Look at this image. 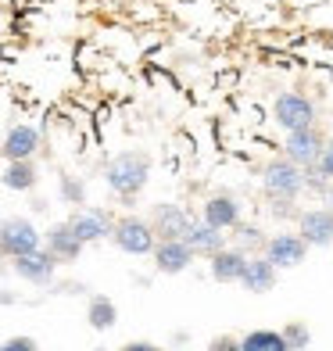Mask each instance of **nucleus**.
<instances>
[{
  "mask_svg": "<svg viewBox=\"0 0 333 351\" xmlns=\"http://www.w3.org/2000/svg\"><path fill=\"white\" fill-rule=\"evenodd\" d=\"M323 147H326V140L319 136V130H315V125L287 133V162H294L297 169H312L315 158L323 154Z\"/></svg>",
  "mask_w": 333,
  "mask_h": 351,
  "instance_id": "6",
  "label": "nucleus"
},
{
  "mask_svg": "<svg viewBox=\"0 0 333 351\" xmlns=\"http://www.w3.org/2000/svg\"><path fill=\"white\" fill-rule=\"evenodd\" d=\"M54 269H58V258L51 251H33V254H22V258H14V273H18L25 283L33 287H47L54 280Z\"/></svg>",
  "mask_w": 333,
  "mask_h": 351,
  "instance_id": "8",
  "label": "nucleus"
},
{
  "mask_svg": "<svg viewBox=\"0 0 333 351\" xmlns=\"http://www.w3.org/2000/svg\"><path fill=\"white\" fill-rule=\"evenodd\" d=\"M119 351H165V348H158V344H151V341H133V344H125V348H119Z\"/></svg>",
  "mask_w": 333,
  "mask_h": 351,
  "instance_id": "27",
  "label": "nucleus"
},
{
  "mask_svg": "<svg viewBox=\"0 0 333 351\" xmlns=\"http://www.w3.org/2000/svg\"><path fill=\"white\" fill-rule=\"evenodd\" d=\"M0 351H40V348H36L33 337H11V341L0 344Z\"/></svg>",
  "mask_w": 333,
  "mask_h": 351,
  "instance_id": "25",
  "label": "nucleus"
},
{
  "mask_svg": "<svg viewBox=\"0 0 333 351\" xmlns=\"http://www.w3.org/2000/svg\"><path fill=\"white\" fill-rule=\"evenodd\" d=\"M301 186H305V169H297L294 162H287V158L269 162V169H265V190L273 197L291 201V197L301 194Z\"/></svg>",
  "mask_w": 333,
  "mask_h": 351,
  "instance_id": "5",
  "label": "nucleus"
},
{
  "mask_svg": "<svg viewBox=\"0 0 333 351\" xmlns=\"http://www.w3.org/2000/svg\"><path fill=\"white\" fill-rule=\"evenodd\" d=\"M241 351H287V344L276 330H255L241 341Z\"/></svg>",
  "mask_w": 333,
  "mask_h": 351,
  "instance_id": "21",
  "label": "nucleus"
},
{
  "mask_svg": "<svg viewBox=\"0 0 333 351\" xmlns=\"http://www.w3.org/2000/svg\"><path fill=\"white\" fill-rule=\"evenodd\" d=\"M40 241H43L40 230L22 215H11L0 222V254H8V258H22V254L40 251Z\"/></svg>",
  "mask_w": 333,
  "mask_h": 351,
  "instance_id": "2",
  "label": "nucleus"
},
{
  "mask_svg": "<svg viewBox=\"0 0 333 351\" xmlns=\"http://www.w3.org/2000/svg\"><path fill=\"white\" fill-rule=\"evenodd\" d=\"M83 247L86 244L69 230V222H58V226L47 230V251H51L58 262H75L79 254H83Z\"/></svg>",
  "mask_w": 333,
  "mask_h": 351,
  "instance_id": "14",
  "label": "nucleus"
},
{
  "mask_svg": "<svg viewBox=\"0 0 333 351\" xmlns=\"http://www.w3.org/2000/svg\"><path fill=\"white\" fill-rule=\"evenodd\" d=\"M301 241L308 247H326L333 244V212L330 208H315V212H305L301 215Z\"/></svg>",
  "mask_w": 333,
  "mask_h": 351,
  "instance_id": "12",
  "label": "nucleus"
},
{
  "mask_svg": "<svg viewBox=\"0 0 333 351\" xmlns=\"http://www.w3.org/2000/svg\"><path fill=\"white\" fill-rule=\"evenodd\" d=\"M36 151H40V130H33V125H11L4 143H0V154L8 162H29Z\"/></svg>",
  "mask_w": 333,
  "mask_h": 351,
  "instance_id": "9",
  "label": "nucleus"
},
{
  "mask_svg": "<svg viewBox=\"0 0 333 351\" xmlns=\"http://www.w3.org/2000/svg\"><path fill=\"white\" fill-rule=\"evenodd\" d=\"M244 265H247V254H241V251H215L212 254V276L219 283H241Z\"/></svg>",
  "mask_w": 333,
  "mask_h": 351,
  "instance_id": "18",
  "label": "nucleus"
},
{
  "mask_svg": "<svg viewBox=\"0 0 333 351\" xmlns=\"http://www.w3.org/2000/svg\"><path fill=\"white\" fill-rule=\"evenodd\" d=\"M61 197H65V204H83L86 201V183L75 180V176H61Z\"/></svg>",
  "mask_w": 333,
  "mask_h": 351,
  "instance_id": "23",
  "label": "nucleus"
},
{
  "mask_svg": "<svg viewBox=\"0 0 333 351\" xmlns=\"http://www.w3.org/2000/svg\"><path fill=\"white\" fill-rule=\"evenodd\" d=\"M69 230L83 244H97V241H104V237H111V219L101 208H79L69 219Z\"/></svg>",
  "mask_w": 333,
  "mask_h": 351,
  "instance_id": "7",
  "label": "nucleus"
},
{
  "mask_svg": "<svg viewBox=\"0 0 333 351\" xmlns=\"http://www.w3.org/2000/svg\"><path fill=\"white\" fill-rule=\"evenodd\" d=\"M208 351H241V344L230 341V337H219V341H212V348H208Z\"/></svg>",
  "mask_w": 333,
  "mask_h": 351,
  "instance_id": "26",
  "label": "nucleus"
},
{
  "mask_svg": "<svg viewBox=\"0 0 333 351\" xmlns=\"http://www.w3.org/2000/svg\"><path fill=\"white\" fill-rule=\"evenodd\" d=\"M104 180L119 197H136L151 180V158L140 151H122L104 165Z\"/></svg>",
  "mask_w": 333,
  "mask_h": 351,
  "instance_id": "1",
  "label": "nucleus"
},
{
  "mask_svg": "<svg viewBox=\"0 0 333 351\" xmlns=\"http://www.w3.org/2000/svg\"><path fill=\"white\" fill-rule=\"evenodd\" d=\"M305 241H301L297 233H280V237H273V241H269V254L265 258L273 262L276 269H294V265H301L305 262Z\"/></svg>",
  "mask_w": 333,
  "mask_h": 351,
  "instance_id": "11",
  "label": "nucleus"
},
{
  "mask_svg": "<svg viewBox=\"0 0 333 351\" xmlns=\"http://www.w3.org/2000/svg\"><path fill=\"white\" fill-rule=\"evenodd\" d=\"M86 319H90V326L93 330H111L119 323V308H115V301L111 298H93L90 301V308H86Z\"/></svg>",
  "mask_w": 333,
  "mask_h": 351,
  "instance_id": "20",
  "label": "nucleus"
},
{
  "mask_svg": "<svg viewBox=\"0 0 333 351\" xmlns=\"http://www.w3.org/2000/svg\"><path fill=\"white\" fill-rule=\"evenodd\" d=\"M241 283L247 287L251 294L273 291V283H276V265L269 262V258H247L244 273H241Z\"/></svg>",
  "mask_w": 333,
  "mask_h": 351,
  "instance_id": "16",
  "label": "nucleus"
},
{
  "mask_svg": "<svg viewBox=\"0 0 333 351\" xmlns=\"http://www.w3.org/2000/svg\"><path fill=\"white\" fill-rule=\"evenodd\" d=\"M276 125H283L287 133L308 130V125H315V104L305 93H280L276 97Z\"/></svg>",
  "mask_w": 333,
  "mask_h": 351,
  "instance_id": "4",
  "label": "nucleus"
},
{
  "mask_svg": "<svg viewBox=\"0 0 333 351\" xmlns=\"http://www.w3.org/2000/svg\"><path fill=\"white\" fill-rule=\"evenodd\" d=\"M330 212H333V190H330Z\"/></svg>",
  "mask_w": 333,
  "mask_h": 351,
  "instance_id": "28",
  "label": "nucleus"
},
{
  "mask_svg": "<svg viewBox=\"0 0 333 351\" xmlns=\"http://www.w3.org/2000/svg\"><path fill=\"white\" fill-rule=\"evenodd\" d=\"M280 337H283V344H287V351H305V348H308V341H312V333H308L305 326H301V323H291L287 330L280 333Z\"/></svg>",
  "mask_w": 333,
  "mask_h": 351,
  "instance_id": "22",
  "label": "nucleus"
},
{
  "mask_svg": "<svg viewBox=\"0 0 333 351\" xmlns=\"http://www.w3.org/2000/svg\"><path fill=\"white\" fill-rule=\"evenodd\" d=\"M190 262H194V251H190L183 241H162V244H154V265H158V273L176 276V273H183V269H190Z\"/></svg>",
  "mask_w": 333,
  "mask_h": 351,
  "instance_id": "13",
  "label": "nucleus"
},
{
  "mask_svg": "<svg viewBox=\"0 0 333 351\" xmlns=\"http://www.w3.org/2000/svg\"><path fill=\"white\" fill-rule=\"evenodd\" d=\"M183 244L194 254H215L222 251V230L208 226V222H190V230L183 233Z\"/></svg>",
  "mask_w": 333,
  "mask_h": 351,
  "instance_id": "17",
  "label": "nucleus"
},
{
  "mask_svg": "<svg viewBox=\"0 0 333 351\" xmlns=\"http://www.w3.org/2000/svg\"><path fill=\"white\" fill-rule=\"evenodd\" d=\"M236 219H241V208H236V201L230 194H212L204 201V222L215 230H230L236 226Z\"/></svg>",
  "mask_w": 333,
  "mask_h": 351,
  "instance_id": "15",
  "label": "nucleus"
},
{
  "mask_svg": "<svg viewBox=\"0 0 333 351\" xmlns=\"http://www.w3.org/2000/svg\"><path fill=\"white\" fill-rule=\"evenodd\" d=\"M151 230H154V237H162V241H183V233L190 230V215L180 204H158L154 219H151Z\"/></svg>",
  "mask_w": 333,
  "mask_h": 351,
  "instance_id": "10",
  "label": "nucleus"
},
{
  "mask_svg": "<svg viewBox=\"0 0 333 351\" xmlns=\"http://www.w3.org/2000/svg\"><path fill=\"white\" fill-rule=\"evenodd\" d=\"M111 241H115L119 251H125V254H151L158 237L151 230V222L125 215V219H119L115 226H111Z\"/></svg>",
  "mask_w": 333,
  "mask_h": 351,
  "instance_id": "3",
  "label": "nucleus"
},
{
  "mask_svg": "<svg viewBox=\"0 0 333 351\" xmlns=\"http://www.w3.org/2000/svg\"><path fill=\"white\" fill-rule=\"evenodd\" d=\"M312 169L319 172V176H326V180H333V140L323 147V154L315 158V165H312Z\"/></svg>",
  "mask_w": 333,
  "mask_h": 351,
  "instance_id": "24",
  "label": "nucleus"
},
{
  "mask_svg": "<svg viewBox=\"0 0 333 351\" xmlns=\"http://www.w3.org/2000/svg\"><path fill=\"white\" fill-rule=\"evenodd\" d=\"M0 183H4L8 190H18V194H25V190H33L40 183V169L33 165V158L29 162H8L4 176H0Z\"/></svg>",
  "mask_w": 333,
  "mask_h": 351,
  "instance_id": "19",
  "label": "nucleus"
}]
</instances>
